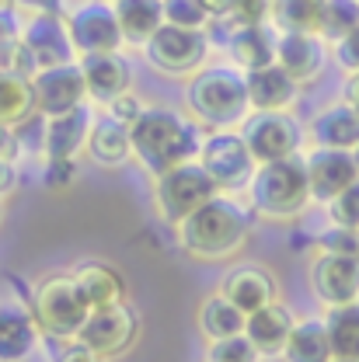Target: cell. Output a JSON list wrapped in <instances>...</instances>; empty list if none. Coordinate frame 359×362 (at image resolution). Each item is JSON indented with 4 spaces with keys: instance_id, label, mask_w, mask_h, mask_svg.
I'll return each instance as SVG.
<instances>
[{
    "instance_id": "6da1fadb",
    "label": "cell",
    "mask_w": 359,
    "mask_h": 362,
    "mask_svg": "<svg viewBox=\"0 0 359 362\" xmlns=\"http://www.w3.org/2000/svg\"><path fill=\"white\" fill-rule=\"evenodd\" d=\"M251 230H255V209L230 195L210 199L206 206H199L192 216H185L175 226L178 244L192 258H203V262H220L237 255L244 240L251 237Z\"/></svg>"
},
{
    "instance_id": "7a4b0ae2",
    "label": "cell",
    "mask_w": 359,
    "mask_h": 362,
    "mask_svg": "<svg viewBox=\"0 0 359 362\" xmlns=\"http://www.w3.org/2000/svg\"><path fill=\"white\" fill-rule=\"evenodd\" d=\"M130 139H133V157L154 178L185 160H195L203 146L199 122L185 119L175 108H161V105L143 108L130 122Z\"/></svg>"
},
{
    "instance_id": "3957f363",
    "label": "cell",
    "mask_w": 359,
    "mask_h": 362,
    "mask_svg": "<svg viewBox=\"0 0 359 362\" xmlns=\"http://www.w3.org/2000/svg\"><path fill=\"white\" fill-rule=\"evenodd\" d=\"M185 105L199 126L234 129L248 119V84L241 66H203L185 88Z\"/></svg>"
},
{
    "instance_id": "277c9868",
    "label": "cell",
    "mask_w": 359,
    "mask_h": 362,
    "mask_svg": "<svg viewBox=\"0 0 359 362\" xmlns=\"http://www.w3.org/2000/svg\"><path fill=\"white\" fill-rule=\"evenodd\" d=\"M251 209L266 220H293L300 216L314 199H311V178H307V160L286 157V160H269L258 164L255 178L248 185Z\"/></svg>"
},
{
    "instance_id": "5b68a950",
    "label": "cell",
    "mask_w": 359,
    "mask_h": 362,
    "mask_svg": "<svg viewBox=\"0 0 359 362\" xmlns=\"http://www.w3.org/2000/svg\"><path fill=\"white\" fill-rule=\"evenodd\" d=\"M74 59H77V49H74V39H70L67 18H59L56 11H35L32 21L21 25V42L14 49L7 70L32 81L39 70L74 63Z\"/></svg>"
},
{
    "instance_id": "8992f818",
    "label": "cell",
    "mask_w": 359,
    "mask_h": 362,
    "mask_svg": "<svg viewBox=\"0 0 359 362\" xmlns=\"http://www.w3.org/2000/svg\"><path fill=\"white\" fill-rule=\"evenodd\" d=\"M217 195H220L217 181L206 175V168L199 160H185L178 168L157 175L154 181V206H157L161 220L171 226H178L185 216H192L199 206H206Z\"/></svg>"
},
{
    "instance_id": "52a82bcc",
    "label": "cell",
    "mask_w": 359,
    "mask_h": 362,
    "mask_svg": "<svg viewBox=\"0 0 359 362\" xmlns=\"http://www.w3.org/2000/svg\"><path fill=\"white\" fill-rule=\"evenodd\" d=\"M32 314L39 320V327L49 331L52 338H77V331L84 327L91 307L84 303L74 275H45L42 282L35 286V296H32Z\"/></svg>"
},
{
    "instance_id": "ba28073f",
    "label": "cell",
    "mask_w": 359,
    "mask_h": 362,
    "mask_svg": "<svg viewBox=\"0 0 359 362\" xmlns=\"http://www.w3.org/2000/svg\"><path fill=\"white\" fill-rule=\"evenodd\" d=\"M206 175L217 181L220 192H237V188H248L255 171H258V160L255 153L248 150L244 136L230 133V129H213L210 136H203V146H199V157H195Z\"/></svg>"
},
{
    "instance_id": "9c48e42d",
    "label": "cell",
    "mask_w": 359,
    "mask_h": 362,
    "mask_svg": "<svg viewBox=\"0 0 359 362\" xmlns=\"http://www.w3.org/2000/svg\"><path fill=\"white\" fill-rule=\"evenodd\" d=\"M143 49H147V59L161 74H195L203 70L210 56V39L203 28H181V25L164 21Z\"/></svg>"
},
{
    "instance_id": "30bf717a",
    "label": "cell",
    "mask_w": 359,
    "mask_h": 362,
    "mask_svg": "<svg viewBox=\"0 0 359 362\" xmlns=\"http://www.w3.org/2000/svg\"><path fill=\"white\" fill-rule=\"evenodd\" d=\"M241 136L258 164L297 157L300 143H304V129L290 112H255L251 119H244Z\"/></svg>"
},
{
    "instance_id": "8fae6325",
    "label": "cell",
    "mask_w": 359,
    "mask_h": 362,
    "mask_svg": "<svg viewBox=\"0 0 359 362\" xmlns=\"http://www.w3.org/2000/svg\"><path fill=\"white\" fill-rule=\"evenodd\" d=\"M28 84H32V98H35V112H42L45 119H56V115H67V112L88 105V84H84L81 59L39 70Z\"/></svg>"
},
{
    "instance_id": "7c38bea8",
    "label": "cell",
    "mask_w": 359,
    "mask_h": 362,
    "mask_svg": "<svg viewBox=\"0 0 359 362\" xmlns=\"http://www.w3.org/2000/svg\"><path fill=\"white\" fill-rule=\"evenodd\" d=\"M139 334V317L130 303H115V307H101L91 310L84 327L77 331V341H84L88 349H94L101 359L122 356L130 352Z\"/></svg>"
},
{
    "instance_id": "4fadbf2b",
    "label": "cell",
    "mask_w": 359,
    "mask_h": 362,
    "mask_svg": "<svg viewBox=\"0 0 359 362\" xmlns=\"http://www.w3.org/2000/svg\"><path fill=\"white\" fill-rule=\"evenodd\" d=\"M67 28L77 56H91V52H119L122 49V28L115 18V7L105 0H91L81 4L74 14H67Z\"/></svg>"
},
{
    "instance_id": "5bb4252c",
    "label": "cell",
    "mask_w": 359,
    "mask_h": 362,
    "mask_svg": "<svg viewBox=\"0 0 359 362\" xmlns=\"http://www.w3.org/2000/svg\"><path fill=\"white\" fill-rule=\"evenodd\" d=\"M311 289L324 307L359 303V258L321 251L311 262Z\"/></svg>"
},
{
    "instance_id": "9a60e30c",
    "label": "cell",
    "mask_w": 359,
    "mask_h": 362,
    "mask_svg": "<svg viewBox=\"0 0 359 362\" xmlns=\"http://www.w3.org/2000/svg\"><path fill=\"white\" fill-rule=\"evenodd\" d=\"M307 178H311V199L314 202H331L338 192H346L353 181H359V168L353 150H331V146H314L307 157Z\"/></svg>"
},
{
    "instance_id": "2e32d148",
    "label": "cell",
    "mask_w": 359,
    "mask_h": 362,
    "mask_svg": "<svg viewBox=\"0 0 359 362\" xmlns=\"http://www.w3.org/2000/svg\"><path fill=\"white\" fill-rule=\"evenodd\" d=\"M91 108L81 105L67 115H56L45 122V133H42V146H45V160L52 168H67L81 150H88V136H91Z\"/></svg>"
},
{
    "instance_id": "e0dca14e",
    "label": "cell",
    "mask_w": 359,
    "mask_h": 362,
    "mask_svg": "<svg viewBox=\"0 0 359 362\" xmlns=\"http://www.w3.org/2000/svg\"><path fill=\"white\" fill-rule=\"evenodd\" d=\"M70 275H74V282H77V289H81V296H84V303L91 310L126 303V296H130V282H126L122 269L105 262V258H88Z\"/></svg>"
},
{
    "instance_id": "ac0fdd59",
    "label": "cell",
    "mask_w": 359,
    "mask_h": 362,
    "mask_svg": "<svg viewBox=\"0 0 359 362\" xmlns=\"http://www.w3.org/2000/svg\"><path fill=\"white\" fill-rule=\"evenodd\" d=\"M275 63L297 81V84H311L324 74L328 66V45L321 35L307 32H279V52Z\"/></svg>"
},
{
    "instance_id": "d6986e66",
    "label": "cell",
    "mask_w": 359,
    "mask_h": 362,
    "mask_svg": "<svg viewBox=\"0 0 359 362\" xmlns=\"http://www.w3.org/2000/svg\"><path fill=\"white\" fill-rule=\"evenodd\" d=\"M81 70H84L88 98H94V101L112 105L115 98L130 94L133 70L122 59V52H91V56H81Z\"/></svg>"
},
{
    "instance_id": "ffe728a7",
    "label": "cell",
    "mask_w": 359,
    "mask_h": 362,
    "mask_svg": "<svg viewBox=\"0 0 359 362\" xmlns=\"http://www.w3.org/2000/svg\"><path fill=\"white\" fill-rule=\"evenodd\" d=\"M244 84H248V105L255 112H290V105L297 101V90H300V84L279 63L248 70Z\"/></svg>"
},
{
    "instance_id": "44dd1931",
    "label": "cell",
    "mask_w": 359,
    "mask_h": 362,
    "mask_svg": "<svg viewBox=\"0 0 359 362\" xmlns=\"http://www.w3.org/2000/svg\"><path fill=\"white\" fill-rule=\"evenodd\" d=\"M220 293L237 310L255 314V310H262L266 303L275 300L279 289H275V279H272V272L266 265H237L234 272H227Z\"/></svg>"
},
{
    "instance_id": "7402d4cb",
    "label": "cell",
    "mask_w": 359,
    "mask_h": 362,
    "mask_svg": "<svg viewBox=\"0 0 359 362\" xmlns=\"http://www.w3.org/2000/svg\"><path fill=\"white\" fill-rule=\"evenodd\" d=\"M39 345V320L32 310L7 303L0 307V362H25Z\"/></svg>"
},
{
    "instance_id": "603a6c76",
    "label": "cell",
    "mask_w": 359,
    "mask_h": 362,
    "mask_svg": "<svg viewBox=\"0 0 359 362\" xmlns=\"http://www.w3.org/2000/svg\"><path fill=\"white\" fill-rule=\"evenodd\" d=\"M311 143L331 150H356L359 146V112L349 101H335L311 119Z\"/></svg>"
},
{
    "instance_id": "cb8c5ba5",
    "label": "cell",
    "mask_w": 359,
    "mask_h": 362,
    "mask_svg": "<svg viewBox=\"0 0 359 362\" xmlns=\"http://www.w3.org/2000/svg\"><path fill=\"white\" fill-rule=\"evenodd\" d=\"M293 324H297V320L290 314V307L279 303V300H272V303H266L262 310L248 314V320H244V334L255 341V349H258L262 356H283V345H286Z\"/></svg>"
},
{
    "instance_id": "d4e9b609",
    "label": "cell",
    "mask_w": 359,
    "mask_h": 362,
    "mask_svg": "<svg viewBox=\"0 0 359 362\" xmlns=\"http://www.w3.org/2000/svg\"><path fill=\"white\" fill-rule=\"evenodd\" d=\"M230 52H234V63L248 74V70H258V66H272L275 63V52H279V28L269 21H258V25H244L230 35Z\"/></svg>"
},
{
    "instance_id": "484cf974",
    "label": "cell",
    "mask_w": 359,
    "mask_h": 362,
    "mask_svg": "<svg viewBox=\"0 0 359 362\" xmlns=\"http://www.w3.org/2000/svg\"><path fill=\"white\" fill-rule=\"evenodd\" d=\"M88 157L98 168H122V164L133 157L130 122H119L115 115L94 122V126H91V136H88Z\"/></svg>"
},
{
    "instance_id": "4316f807",
    "label": "cell",
    "mask_w": 359,
    "mask_h": 362,
    "mask_svg": "<svg viewBox=\"0 0 359 362\" xmlns=\"http://www.w3.org/2000/svg\"><path fill=\"white\" fill-rule=\"evenodd\" d=\"M283 362H335L331 341H328V327L324 317H307L297 320L286 345H283Z\"/></svg>"
},
{
    "instance_id": "83f0119b",
    "label": "cell",
    "mask_w": 359,
    "mask_h": 362,
    "mask_svg": "<svg viewBox=\"0 0 359 362\" xmlns=\"http://www.w3.org/2000/svg\"><path fill=\"white\" fill-rule=\"evenodd\" d=\"M122 39L133 45H147L150 35L164 25V0H112Z\"/></svg>"
},
{
    "instance_id": "f1b7e54d",
    "label": "cell",
    "mask_w": 359,
    "mask_h": 362,
    "mask_svg": "<svg viewBox=\"0 0 359 362\" xmlns=\"http://www.w3.org/2000/svg\"><path fill=\"white\" fill-rule=\"evenodd\" d=\"M244 320H248V314L237 310L224 293L206 296L203 307H199V331H203L210 341H220V338H230V334H241V331H244Z\"/></svg>"
},
{
    "instance_id": "f546056e",
    "label": "cell",
    "mask_w": 359,
    "mask_h": 362,
    "mask_svg": "<svg viewBox=\"0 0 359 362\" xmlns=\"http://www.w3.org/2000/svg\"><path fill=\"white\" fill-rule=\"evenodd\" d=\"M272 25L279 32H307L321 35L324 0H272Z\"/></svg>"
},
{
    "instance_id": "4dcf8cb0",
    "label": "cell",
    "mask_w": 359,
    "mask_h": 362,
    "mask_svg": "<svg viewBox=\"0 0 359 362\" xmlns=\"http://www.w3.org/2000/svg\"><path fill=\"white\" fill-rule=\"evenodd\" d=\"M324 327H328V341H331L335 359L359 362V303H349V307H328Z\"/></svg>"
},
{
    "instance_id": "1f68e13d",
    "label": "cell",
    "mask_w": 359,
    "mask_h": 362,
    "mask_svg": "<svg viewBox=\"0 0 359 362\" xmlns=\"http://www.w3.org/2000/svg\"><path fill=\"white\" fill-rule=\"evenodd\" d=\"M32 112H35V98H32L28 77L14 70H0V122L21 126L25 119H32Z\"/></svg>"
},
{
    "instance_id": "d6a6232c",
    "label": "cell",
    "mask_w": 359,
    "mask_h": 362,
    "mask_svg": "<svg viewBox=\"0 0 359 362\" xmlns=\"http://www.w3.org/2000/svg\"><path fill=\"white\" fill-rule=\"evenodd\" d=\"M359 25V0H324V25H321V39L335 42L346 32H353Z\"/></svg>"
},
{
    "instance_id": "836d02e7",
    "label": "cell",
    "mask_w": 359,
    "mask_h": 362,
    "mask_svg": "<svg viewBox=\"0 0 359 362\" xmlns=\"http://www.w3.org/2000/svg\"><path fill=\"white\" fill-rule=\"evenodd\" d=\"M262 352L255 349V341L241 331L220 341H210V362H258Z\"/></svg>"
},
{
    "instance_id": "e575fe53",
    "label": "cell",
    "mask_w": 359,
    "mask_h": 362,
    "mask_svg": "<svg viewBox=\"0 0 359 362\" xmlns=\"http://www.w3.org/2000/svg\"><path fill=\"white\" fill-rule=\"evenodd\" d=\"M164 21L181 28H206L213 18L203 7V0H164Z\"/></svg>"
},
{
    "instance_id": "d590c367",
    "label": "cell",
    "mask_w": 359,
    "mask_h": 362,
    "mask_svg": "<svg viewBox=\"0 0 359 362\" xmlns=\"http://www.w3.org/2000/svg\"><path fill=\"white\" fill-rule=\"evenodd\" d=\"M328 216H331L335 226L359 230V181H353L346 192H338V195L328 202Z\"/></svg>"
},
{
    "instance_id": "8d00e7d4",
    "label": "cell",
    "mask_w": 359,
    "mask_h": 362,
    "mask_svg": "<svg viewBox=\"0 0 359 362\" xmlns=\"http://www.w3.org/2000/svg\"><path fill=\"white\" fill-rule=\"evenodd\" d=\"M272 14V0H230V11H227L224 18H230L237 28H244V25H258V21H266ZM234 28V32H237Z\"/></svg>"
},
{
    "instance_id": "74e56055",
    "label": "cell",
    "mask_w": 359,
    "mask_h": 362,
    "mask_svg": "<svg viewBox=\"0 0 359 362\" xmlns=\"http://www.w3.org/2000/svg\"><path fill=\"white\" fill-rule=\"evenodd\" d=\"M317 244H321V251H331V255H356L359 258V230H346V226L331 223V230H324V233L317 237Z\"/></svg>"
},
{
    "instance_id": "f35d334b",
    "label": "cell",
    "mask_w": 359,
    "mask_h": 362,
    "mask_svg": "<svg viewBox=\"0 0 359 362\" xmlns=\"http://www.w3.org/2000/svg\"><path fill=\"white\" fill-rule=\"evenodd\" d=\"M18 42H21V25H18L11 7H0V66L4 70L11 66V56H14Z\"/></svg>"
},
{
    "instance_id": "ab89813d",
    "label": "cell",
    "mask_w": 359,
    "mask_h": 362,
    "mask_svg": "<svg viewBox=\"0 0 359 362\" xmlns=\"http://www.w3.org/2000/svg\"><path fill=\"white\" fill-rule=\"evenodd\" d=\"M335 63L346 70V74H359V25L353 32H346L342 39H335Z\"/></svg>"
},
{
    "instance_id": "60d3db41",
    "label": "cell",
    "mask_w": 359,
    "mask_h": 362,
    "mask_svg": "<svg viewBox=\"0 0 359 362\" xmlns=\"http://www.w3.org/2000/svg\"><path fill=\"white\" fill-rule=\"evenodd\" d=\"M56 362H105L94 349H88L84 341H77V338H70V345L56 356Z\"/></svg>"
},
{
    "instance_id": "b9f144b4",
    "label": "cell",
    "mask_w": 359,
    "mask_h": 362,
    "mask_svg": "<svg viewBox=\"0 0 359 362\" xmlns=\"http://www.w3.org/2000/svg\"><path fill=\"white\" fill-rule=\"evenodd\" d=\"M14 181H18L14 164H11L7 157H0V195H11V192H14Z\"/></svg>"
},
{
    "instance_id": "7bdbcfd3",
    "label": "cell",
    "mask_w": 359,
    "mask_h": 362,
    "mask_svg": "<svg viewBox=\"0 0 359 362\" xmlns=\"http://www.w3.org/2000/svg\"><path fill=\"white\" fill-rule=\"evenodd\" d=\"M14 4H25V7H32V11H63V0H14Z\"/></svg>"
},
{
    "instance_id": "ee69618b",
    "label": "cell",
    "mask_w": 359,
    "mask_h": 362,
    "mask_svg": "<svg viewBox=\"0 0 359 362\" xmlns=\"http://www.w3.org/2000/svg\"><path fill=\"white\" fill-rule=\"evenodd\" d=\"M346 101L359 112V74H349V84H346Z\"/></svg>"
},
{
    "instance_id": "f6af8a7d",
    "label": "cell",
    "mask_w": 359,
    "mask_h": 362,
    "mask_svg": "<svg viewBox=\"0 0 359 362\" xmlns=\"http://www.w3.org/2000/svg\"><path fill=\"white\" fill-rule=\"evenodd\" d=\"M0 223H4V195H0Z\"/></svg>"
},
{
    "instance_id": "bcb514c9",
    "label": "cell",
    "mask_w": 359,
    "mask_h": 362,
    "mask_svg": "<svg viewBox=\"0 0 359 362\" xmlns=\"http://www.w3.org/2000/svg\"><path fill=\"white\" fill-rule=\"evenodd\" d=\"M353 157H356V168H359V146H356V150H353Z\"/></svg>"
},
{
    "instance_id": "7dc6e473",
    "label": "cell",
    "mask_w": 359,
    "mask_h": 362,
    "mask_svg": "<svg viewBox=\"0 0 359 362\" xmlns=\"http://www.w3.org/2000/svg\"><path fill=\"white\" fill-rule=\"evenodd\" d=\"M335 362H353V359H335Z\"/></svg>"
},
{
    "instance_id": "c3c4849f",
    "label": "cell",
    "mask_w": 359,
    "mask_h": 362,
    "mask_svg": "<svg viewBox=\"0 0 359 362\" xmlns=\"http://www.w3.org/2000/svg\"><path fill=\"white\" fill-rule=\"evenodd\" d=\"M0 70H4V66H0Z\"/></svg>"
}]
</instances>
